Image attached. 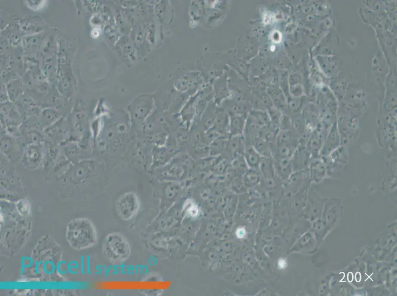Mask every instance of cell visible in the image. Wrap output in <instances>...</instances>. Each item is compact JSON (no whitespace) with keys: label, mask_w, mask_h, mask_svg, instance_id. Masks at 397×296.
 Listing matches in <instances>:
<instances>
[{"label":"cell","mask_w":397,"mask_h":296,"mask_svg":"<svg viewBox=\"0 0 397 296\" xmlns=\"http://www.w3.org/2000/svg\"><path fill=\"white\" fill-rule=\"evenodd\" d=\"M361 274L359 272H357L355 274V280L357 282H360L361 280Z\"/></svg>","instance_id":"11"},{"label":"cell","mask_w":397,"mask_h":296,"mask_svg":"<svg viewBox=\"0 0 397 296\" xmlns=\"http://www.w3.org/2000/svg\"><path fill=\"white\" fill-rule=\"evenodd\" d=\"M225 146V143L224 142V140H221L219 139L218 140L214 142V152L215 153H221L222 151H223V149H224V146Z\"/></svg>","instance_id":"6"},{"label":"cell","mask_w":397,"mask_h":296,"mask_svg":"<svg viewBox=\"0 0 397 296\" xmlns=\"http://www.w3.org/2000/svg\"><path fill=\"white\" fill-rule=\"evenodd\" d=\"M105 251L109 258L116 263H122L128 259L131 247L127 239L120 233L109 236L105 242Z\"/></svg>","instance_id":"1"},{"label":"cell","mask_w":397,"mask_h":296,"mask_svg":"<svg viewBox=\"0 0 397 296\" xmlns=\"http://www.w3.org/2000/svg\"><path fill=\"white\" fill-rule=\"evenodd\" d=\"M246 121L239 119H231L229 122L230 133L232 136H239L243 131Z\"/></svg>","instance_id":"4"},{"label":"cell","mask_w":397,"mask_h":296,"mask_svg":"<svg viewBox=\"0 0 397 296\" xmlns=\"http://www.w3.org/2000/svg\"><path fill=\"white\" fill-rule=\"evenodd\" d=\"M139 208V202L137 196L128 192L121 196L116 203L117 213L121 218L129 220L135 215Z\"/></svg>","instance_id":"2"},{"label":"cell","mask_w":397,"mask_h":296,"mask_svg":"<svg viewBox=\"0 0 397 296\" xmlns=\"http://www.w3.org/2000/svg\"><path fill=\"white\" fill-rule=\"evenodd\" d=\"M353 279L354 276L352 272H349V273H348V276H347V280H348V281L349 282H352L353 280Z\"/></svg>","instance_id":"12"},{"label":"cell","mask_w":397,"mask_h":296,"mask_svg":"<svg viewBox=\"0 0 397 296\" xmlns=\"http://www.w3.org/2000/svg\"><path fill=\"white\" fill-rule=\"evenodd\" d=\"M254 148L260 155H261L264 158H267L270 155V152L268 145L263 140H256Z\"/></svg>","instance_id":"5"},{"label":"cell","mask_w":397,"mask_h":296,"mask_svg":"<svg viewBox=\"0 0 397 296\" xmlns=\"http://www.w3.org/2000/svg\"><path fill=\"white\" fill-rule=\"evenodd\" d=\"M246 235V229L243 228H239L236 231V235L239 239H243Z\"/></svg>","instance_id":"9"},{"label":"cell","mask_w":397,"mask_h":296,"mask_svg":"<svg viewBox=\"0 0 397 296\" xmlns=\"http://www.w3.org/2000/svg\"><path fill=\"white\" fill-rule=\"evenodd\" d=\"M245 156L246 163L250 168L255 169L259 167L262 158L254 147L246 148Z\"/></svg>","instance_id":"3"},{"label":"cell","mask_w":397,"mask_h":296,"mask_svg":"<svg viewBox=\"0 0 397 296\" xmlns=\"http://www.w3.org/2000/svg\"><path fill=\"white\" fill-rule=\"evenodd\" d=\"M278 265L280 269H284L287 267V261L284 259H280L278 261Z\"/></svg>","instance_id":"10"},{"label":"cell","mask_w":397,"mask_h":296,"mask_svg":"<svg viewBox=\"0 0 397 296\" xmlns=\"http://www.w3.org/2000/svg\"><path fill=\"white\" fill-rule=\"evenodd\" d=\"M186 211L191 216L195 217L198 214V211L197 207L194 204H191L190 206L187 208L186 209Z\"/></svg>","instance_id":"8"},{"label":"cell","mask_w":397,"mask_h":296,"mask_svg":"<svg viewBox=\"0 0 397 296\" xmlns=\"http://www.w3.org/2000/svg\"><path fill=\"white\" fill-rule=\"evenodd\" d=\"M28 153L27 154V159H29L30 161L33 160L34 162H36V160L38 159L39 153L37 150L35 149H32L29 150Z\"/></svg>","instance_id":"7"}]
</instances>
